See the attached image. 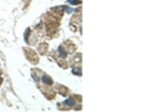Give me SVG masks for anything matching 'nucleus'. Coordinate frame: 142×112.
<instances>
[{"instance_id":"obj_5","label":"nucleus","mask_w":142,"mask_h":112,"mask_svg":"<svg viewBox=\"0 0 142 112\" xmlns=\"http://www.w3.org/2000/svg\"><path fill=\"white\" fill-rule=\"evenodd\" d=\"M58 53L60 54L63 57H65V56H66V53H65V50H64V48H63V47H59V48H58Z\"/></svg>"},{"instance_id":"obj_4","label":"nucleus","mask_w":142,"mask_h":112,"mask_svg":"<svg viewBox=\"0 0 142 112\" xmlns=\"http://www.w3.org/2000/svg\"><path fill=\"white\" fill-rule=\"evenodd\" d=\"M72 73L75 74V75H78V76H81V75H82V72H81L80 68H73V69H72Z\"/></svg>"},{"instance_id":"obj_3","label":"nucleus","mask_w":142,"mask_h":112,"mask_svg":"<svg viewBox=\"0 0 142 112\" xmlns=\"http://www.w3.org/2000/svg\"><path fill=\"white\" fill-rule=\"evenodd\" d=\"M66 3L69 4V5H73V6H77V5H80V4H81V0H68Z\"/></svg>"},{"instance_id":"obj_2","label":"nucleus","mask_w":142,"mask_h":112,"mask_svg":"<svg viewBox=\"0 0 142 112\" xmlns=\"http://www.w3.org/2000/svg\"><path fill=\"white\" fill-rule=\"evenodd\" d=\"M64 104H65L66 106H69V107H72V106L76 105V102H75V99H72V98H68L65 102H64Z\"/></svg>"},{"instance_id":"obj_1","label":"nucleus","mask_w":142,"mask_h":112,"mask_svg":"<svg viewBox=\"0 0 142 112\" xmlns=\"http://www.w3.org/2000/svg\"><path fill=\"white\" fill-rule=\"evenodd\" d=\"M42 81L44 82L45 85H48V86H51L52 84H53V81H52V79L49 75H43L42 76Z\"/></svg>"},{"instance_id":"obj_6","label":"nucleus","mask_w":142,"mask_h":112,"mask_svg":"<svg viewBox=\"0 0 142 112\" xmlns=\"http://www.w3.org/2000/svg\"><path fill=\"white\" fill-rule=\"evenodd\" d=\"M3 84V77H0V85Z\"/></svg>"}]
</instances>
